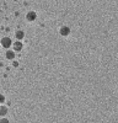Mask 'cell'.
<instances>
[{"mask_svg":"<svg viewBox=\"0 0 118 123\" xmlns=\"http://www.w3.org/2000/svg\"><path fill=\"white\" fill-rule=\"evenodd\" d=\"M12 64H14V67H17V65H18V63H17V62H14Z\"/></svg>","mask_w":118,"mask_h":123,"instance_id":"10","label":"cell"},{"mask_svg":"<svg viewBox=\"0 0 118 123\" xmlns=\"http://www.w3.org/2000/svg\"><path fill=\"white\" fill-rule=\"evenodd\" d=\"M15 37H16L17 41H22V38L25 37V32H24V31H21V30H17L16 32H15Z\"/></svg>","mask_w":118,"mask_h":123,"instance_id":"7","label":"cell"},{"mask_svg":"<svg viewBox=\"0 0 118 123\" xmlns=\"http://www.w3.org/2000/svg\"><path fill=\"white\" fill-rule=\"evenodd\" d=\"M4 102H5V96L3 94H0V105H3Z\"/></svg>","mask_w":118,"mask_h":123,"instance_id":"9","label":"cell"},{"mask_svg":"<svg viewBox=\"0 0 118 123\" xmlns=\"http://www.w3.org/2000/svg\"><path fill=\"white\" fill-rule=\"evenodd\" d=\"M9 112V108L5 105H0V117H5Z\"/></svg>","mask_w":118,"mask_h":123,"instance_id":"5","label":"cell"},{"mask_svg":"<svg viewBox=\"0 0 118 123\" xmlns=\"http://www.w3.org/2000/svg\"><path fill=\"white\" fill-rule=\"evenodd\" d=\"M0 43H1V47H3V48H5V49H10V48L12 47V43H14V42L11 41V38H10V37L5 36V37L1 38Z\"/></svg>","mask_w":118,"mask_h":123,"instance_id":"1","label":"cell"},{"mask_svg":"<svg viewBox=\"0 0 118 123\" xmlns=\"http://www.w3.org/2000/svg\"><path fill=\"white\" fill-rule=\"evenodd\" d=\"M59 32H60V35H62V36L66 37L68 35H70V27H68L66 25H64V26H62V27H60Z\"/></svg>","mask_w":118,"mask_h":123,"instance_id":"3","label":"cell"},{"mask_svg":"<svg viewBox=\"0 0 118 123\" xmlns=\"http://www.w3.org/2000/svg\"><path fill=\"white\" fill-rule=\"evenodd\" d=\"M6 59H9V60H14L15 59V52L14 50H11V49H6Z\"/></svg>","mask_w":118,"mask_h":123,"instance_id":"6","label":"cell"},{"mask_svg":"<svg viewBox=\"0 0 118 123\" xmlns=\"http://www.w3.org/2000/svg\"><path fill=\"white\" fill-rule=\"evenodd\" d=\"M0 123H10V121L6 117H1V118H0Z\"/></svg>","mask_w":118,"mask_h":123,"instance_id":"8","label":"cell"},{"mask_svg":"<svg viewBox=\"0 0 118 123\" xmlns=\"http://www.w3.org/2000/svg\"><path fill=\"white\" fill-rule=\"evenodd\" d=\"M22 48H24V44H22L21 41H15V42L12 43V50L15 53L16 52H21Z\"/></svg>","mask_w":118,"mask_h":123,"instance_id":"2","label":"cell"},{"mask_svg":"<svg viewBox=\"0 0 118 123\" xmlns=\"http://www.w3.org/2000/svg\"><path fill=\"white\" fill-rule=\"evenodd\" d=\"M26 18H27V21L32 22V21H35V20L37 18V15H36L35 11H28L27 15H26Z\"/></svg>","mask_w":118,"mask_h":123,"instance_id":"4","label":"cell"}]
</instances>
